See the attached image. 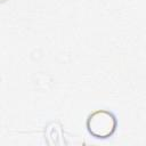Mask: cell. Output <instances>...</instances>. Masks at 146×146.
Listing matches in <instances>:
<instances>
[{
    "mask_svg": "<svg viewBox=\"0 0 146 146\" xmlns=\"http://www.w3.org/2000/svg\"><path fill=\"white\" fill-rule=\"evenodd\" d=\"M117 122L113 113L105 110H98L91 113L87 120V129L89 133L99 139H105L111 137L115 129Z\"/></svg>",
    "mask_w": 146,
    "mask_h": 146,
    "instance_id": "1",
    "label": "cell"
}]
</instances>
